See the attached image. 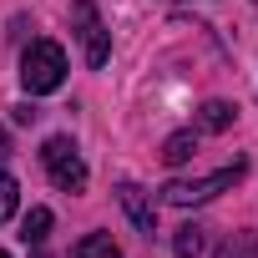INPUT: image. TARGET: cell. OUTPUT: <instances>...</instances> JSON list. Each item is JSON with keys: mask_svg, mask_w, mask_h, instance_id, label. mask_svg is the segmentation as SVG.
Returning <instances> with one entry per match:
<instances>
[{"mask_svg": "<svg viewBox=\"0 0 258 258\" xmlns=\"http://www.w3.org/2000/svg\"><path fill=\"white\" fill-rule=\"evenodd\" d=\"M41 162H46V172H51L56 187H66V192H81L86 187V162H81V152H76L71 137H46Z\"/></svg>", "mask_w": 258, "mask_h": 258, "instance_id": "cell-2", "label": "cell"}, {"mask_svg": "<svg viewBox=\"0 0 258 258\" xmlns=\"http://www.w3.org/2000/svg\"><path fill=\"white\" fill-rule=\"evenodd\" d=\"M218 258H258V243H253V238H233Z\"/></svg>", "mask_w": 258, "mask_h": 258, "instance_id": "cell-12", "label": "cell"}, {"mask_svg": "<svg viewBox=\"0 0 258 258\" xmlns=\"http://www.w3.org/2000/svg\"><path fill=\"white\" fill-rule=\"evenodd\" d=\"M233 116H238V106H228V101H208L203 106V126H208V132H228Z\"/></svg>", "mask_w": 258, "mask_h": 258, "instance_id": "cell-7", "label": "cell"}, {"mask_svg": "<svg viewBox=\"0 0 258 258\" xmlns=\"http://www.w3.org/2000/svg\"><path fill=\"white\" fill-rule=\"evenodd\" d=\"M46 233H51V208H31V218H26V243H46Z\"/></svg>", "mask_w": 258, "mask_h": 258, "instance_id": "cell-8", "label": "cell"}, {"mask_svg": "<svg viewBox=\"0 0 258 258\" xmlns=\"http://www.w3.org/2000/svg\"><path fill=\"white\" fill-rule=\"evenodd\" d=\"M192 152H198V142H192V132H177V137H167V152H162V157H167V162L177 167V162H187Z\"/></svg>", "mask_w": 258, "mask_h": 258, "instance_id": "cell-11", "label": "cell"}, {"mask_svg": "<svg viewBox=\"0 0 258 258\" xmlns=\"http://www.w3.org/2000/svg\"><path fill=\"white\" fill-rule=\"evenodd\" d=\"M172 253H177V258H198V253H203V228H177Z\"/></svg>", "mask_w": 258, "mask_h": 258, "instance_id": "cell-9", "label": "cell"}, {"mask_svg": "<svg viewBox=\"0 0 258 258\" xmlns=\"http://www.w3.org/2000/svg\"><path fill=\"white\" fill-rule=\"evenodd\" d=\"M238 177H243V162H233V167H223V172H213V177H198V182H167L162 198H167L172 208H192V203H208V198H218L223 187H233Z\"/></svg>", "mask_w": 258, "mask_h": 258, "instance_id": "cell-3", "label": "cell"}, {"mask_svg": "<svg viewBox=\"0 0 258 258\" xmlns=\"http://www.w3.org/2000/svg\"><path fill=\"white\" fill-rule=\"evenodd\" d=\"M16 208H21V187H16V177L0 172V223H11V218H16Z\"/></svg>", "mask_w": 258, "mask_h": 258, "instance_id": "cell-10", "label": "cell"}, {"mask_svg": "<svg viewBox=\"0 0 258 258\" xmlns=\"http://www.w3.org/2000/svg\"><path fill=\"white\" fill-rule=\"evenodd\" d=\"M76 258H121V248H116L106 233H91V238L76 243Z\"/></svg>", "mask_w": 258, "mask_h": 258, "instance_id": "cell-6", "label": "cell"}, {"mask_svg": "<svg viewBox=\"0 0 258 258\" xmlns=\"http://www.w3.org/2000/svg\"><path fill=\"white\" fill-rule=\"evenodd\" d=\"M116 198H121V208H126V213H132L137 233H147V238L157 233V213L147 208V198H142V187H137V182H121V192H116Z\"/></svg>", "mask_w": 258, "mask_h": 258, "instance_id": "cell-5", "label": "cell"}, {"mask_svg": "<svg viewBox=\"0 0 258 258\" xmlns=\"http://www.w3.org/2000/svg\"><path fill=\"white\" fill-rule=\"evenodd\" d=\"M0 258H11V253H6V248H0Z\"/></svg>", "mask_w": 258, "mask_h": 258, "instance_id": "cell-13", "label": "cell"}, {"mask_svg": "<svg viewBox=\"0 0 258 258\" xmlns=\"http://www.w3.org/2000/svg\"><path fill=\"white\" fill-rule=\"evenodd\" d=\"M21 81L31 96H46L66 81V51L56 41H31V51L21 56Z\"/></svg>", "mask_w": 258, "mask_h": 258, "instance_id": "cell-1", "label": "cell"}, {"mask_svg": "<svg viewBox=\"0 0 258 258\" xmlns=\"http://www.w3.org/2000/svg\"><path fill=\"white\" fill-rule=\"evenodd\" d=\"M71 16H76V36H81V46H86V66H106L111 36H106L96 6H91V0H71Z\"/></svg>", "mask_w": 258, "mask_h": 258, "instance_id": "cell-4", "label": "cell"}]
</instances>
